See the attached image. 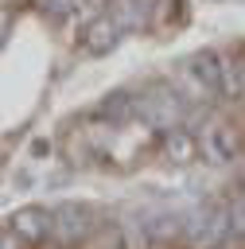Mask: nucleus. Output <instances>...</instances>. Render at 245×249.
<instances>
[{
    "mask_svg": "<svg viewBox=\"0 0 245 249\" xmlns=\"http://www.w3.org/2000/svg\"><path fill=\"white\" fill-rule=\"evenodd\" d=\"M241 93V70L233 58L222 54V97H237Z\"/></svg>",
    "mask_w": 245,
    "mask_h": 249,
    "instance_id": "nucleus-12",
    "label": "nucleus"
},
{
    "mask_svg": "<svg viewBox=\"0 0 245 249\" xmlns=\"http://www.w3.org/2000/svg\"><path fill=\"white\" fill-rule=\"evenodd\" d=\"M229 226H233V237L245 241V191L229 198Z\"/></svg>",
    "mask_w": 245,
    "mask_h": 249,
    "instance_id": "nucleus-13",
    "label": "nucleus"
},
{
    "mask_svg": "<svg viewBox=\"0 0 245 249\" xmlns=\"http://www.w3.org/2000/svg\"><path fill=\"white\" fill-rule=\"evenodd\" d=\"M183 226H187V218H179V214H171V210L144 214L148 241H171V237H183Z\"/></svg>",
    "mask_w": 245,
    "mask_h": 249,
    "instance_id": "nucleus-10",
    "label": "nucleus"
},
{
    "mask_svg": "<svg viewBox=\"0 0 245 249\" xmlns=\"http://www.w3.org/2000/svg\"><path fill=\"white\" fill-rule=\"evenodd\" d=\"M136 117L159 132L179 128L187 117V93H179L171 82H152L140 97H136Z\"/></svg>",
    "mask_w": 245,
    "mask_h": 249,
    "instance_id": "nucleus-1",
    "label": "nucleus"
},
{
    "mask_svg": "<svg viewBox=\"0 0 245 249\" xmlns=\"http://www.w3.org/2000/svg\"><path fill=\"white\" fill-rule=\"evenodd\" d=\"M8 226L19 233L23 245H43V241L51 237V214H47L43 206H19V210L8 218Z\"/></svg>",
    "mask_w": 245,
    "mask_h": 249,
    "instance_id": "nucleus-6",
    "label": "nucleus"
},
{
    "mask_svg": "<svg viewBox=\"0 0 245 249\" xmlns=\"http://www.w3.org/2000/svg\"><path fill=\"white\" fill-rule=\"evenodd\" d=\"M0 249H23V241H19V233H16L12 226H4V233H0Z\"/></svg>",
    "mask_w": 245,
    "mask_h": 249,
    "instance_id": "nucleus-14",
    "label": "nucleus"
},
{
    "mask_svg": "<svg viewBox=\"0 0 245 249\" xmlns=\"http://www.w3.org/2000/svg\"><path fill=\"white\" fill-rule=\"evenodd\" d=\"M89 230H93V210L89 206H82V202H58L51 210V237L58 245H66V249L82 245L89 237Z\"/></svg>",
    "mask_w": 245,
    "mask_h": 249,
    "instance_id": "nucleus-4",
    "label": "nucleus"
},
{
    "mask_svg": "<svg viewBox=\"0 0 245 249\" xmlns=\"http://www.w3.org/2000/svg\"><path fill=\"white\" fill-rule=\"evenodd\" d=\"M121 31H124V27H121L117 16H93V19L86 23L78 47H82L89 58H101V54H109V51L121 43Z\"/></svg>",
    "mask_w": 245,
    "mask_h": 249,
    "instance_id": "nucleus-5",
    "label": "nucleus"
},
{
    "mask_svg": "<svg viewBox=\"0 0 245 249\" xmlns=\"http://www.w3.org/2000/svg\"><path fill=\"white\" fill-rule=\"evenodd\" d=\"M226 237H233L229 226V202L198 206L183 226V249H222Z\"/></svg>",
    "mask_w": 245,
    "mask_h": 249,
    "instance_id": "nucleus-2",
    "label": "nucleus"
},
{
    "mask_svg": "<svg viewBox=\"0 0 245 249\" xmlns=\"http://www.w3.org/2000/svg\"><path fill=\"white\" fill-rule=\"evenodd\" d=\"M237 183H241V191H245V163H241V171H237Z\"/></svg>",
    "mask_w": 245,
    "mask_h": 249,
    "instance_id": "nucleus-17",
    "label": "nucleus"
},
{
    "mask_svg": "<svg viewBox=\"0 0 245 249\" xmlns=\"http://www.w3.org/2000/svg\"><path fill=\"white\" fill-rule=\"evenodd\" d=\"M237 148H241V136H237V128H233L229 121L214 117V121H206V124L198 128V156H202L210 167L233 163V160H237Z\"/></svg>",
    "mask_w": 245,
    "mask_h": 249,
    "instance_id": "nucleus-3",
    "label": "nucleus"
},
{
    "mask_svg": "<svg viewBox=\"0 0 245 249\" xmlns=\"http://www.w3.org/2000/svg\"><path fill=\"white\" fill-rule=\"evenodd\" d=\"M159 152H163V160H167V163L183 167V163H191V160L198 156V136H194V132H187L183 124H179V128H167V132H163V140H159Z\"/></svg>",
    "mask_w": 245,
    "mask_h": 249,
    "instance_id": "nucleus-7",
    "label": "nucleus"
},
{
    "mask_svg": "<svg viewBox=\"0 0 245 249\" xmlns=\"http://www.w3.org/2000/svg\"><path fill=\"white\" fill-rule=\"evenodd\" d=\"M97 117L101 121H113V124H124V121L136 117V97L128 89H113V93H105L97 101Z\"/></svg>",
    "mask_w": 245,
    "mask_h": 249,
    "instance_id": "nucleus-9",
    "label": "nucleus"
},
{
    "mask_svg": "<svg viewBox=\"0 0 245 249\" xmlns=\"http://www.w3.org/2000/svg\"><path fill=\"white\" fill-rule=\"evenodd\" d=\"M43 8H47V12L54 16V19H62V16L70 12V8H66V0H43Z\"/></svg>",
    "mask_w": 245,
    "mask_h": 249,
    "instance_id": "nucleus-15",
    "label": "nucleus"
},
{
    "mask_svg": "<svg viewBox=\"0 0 245 249\" xmlns=\"http://www.w3.org/2000/svg\"><path fill=\"white\" fill-rule=\"evenodd\" d=\"M113 16L121 27H144L152 16V0H113Z\"/></svg>",
    "mask_w": 245,
    "mask_h": 249,
    "instance_id": "nucleus-11",
    "label": "nucleus"
},
{
    "mask_svg": "<svg viewBox=\"0 0 245 249\" xmlns=\"http://www.w3.org/2000/svg\"><path fill=\"white\" fill-rule=\"evenodd\" d=\"M187 66L202 78V86L210 89V97H222V54L218 51H198L194 58H187Z\"/></svg>",
    "mask_w": 245,
    "mask_h": 249,
    "instance_id": "nucleus-8",
    "label": "nucleus"
},
{
    "mask_svg": "<svg viewBox=\"0 0 245 249\" xmlns=\"http://www.w3.org/2000/svg\"><path fill=\"white\" fill-rule=\"evenodd\" d=\"M74 4H86V8H105L109 0H74Z\"/></svg>",
    "mask_w": 245,
    "mask_h": 249,
    "instance_id": "nucleus-16",
    "label": "nucleus"
}]
</instances>
